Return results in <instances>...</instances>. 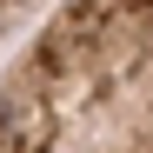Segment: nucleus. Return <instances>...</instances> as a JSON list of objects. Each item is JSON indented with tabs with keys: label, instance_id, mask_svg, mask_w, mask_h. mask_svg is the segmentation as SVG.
<instances>
[{
	"label": "nucleus",
	"instance_id": "f257e3e1",
	"mask_svg": "<svg viewBox=\"0 0 153 153\" xmlns=\"http://www.w3.org/2000/svg\"><path fill=\"white\" fill-rule=\"evenodd\" d=\"M0 153H153V0H53L0 67Z\"/></svg>",
	"mask_w": 153,
	"mask_h": 153
},
{
	"label": "nucleus",
	"instance_id": "f03ea898",
	"mask_svg": "<svg viewBox=\"0 0 153 153\" xmlns=\"http://www.w3.org/2000/svg\"><path fill=\"white\" fill-rule=\"evenodd\" d=\"M47 7H53V0H0V47H7L20 27H27L33 13H47Z\"/></svg>",
	"mask_w": 153,
	"mask_h": 153
}]
</instances>
